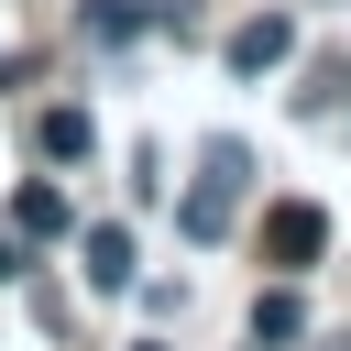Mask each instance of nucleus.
<instances>
[{"label": "nucleus", "mask_w": 351, "mask_h": 351, "mask_svg": "<svg viewBox=\"0 0 351 351\" xmlns=\"http://www.w3.org/2000/svg\"><path fill=\"white\" fill-rule=\"evenodd\" d=\"M318 252H329V208H318V197H274V208H263V263H274V274H307Z\"/></svg>", "instance_id": "1"}, {"label": "nucleus", "mask_w": 351, "mask_h": 351, "mask_svg": "<svg viewBox=\"0 0 351 351\" xmlns=\"http://www.w3.org/2000/svg\"><path fill=\"white\" fill-rule=\"evenodd\" d=\"M241 176H252V154H241V143H208V176H197V197H186V241H219V230H230Z\"/></svg>", "instance_id": "2"}, {"label": "nucleus", "mask_w": 351, "mask_h": 351, "mask_svg": "<svg viewBox=\"0 0 351 351\" xmlns=\"http://www.w3.org/2000/svg\"><path fill=\"white\" fill-rule=\"evenodd\" d=\"M285 55H296V22H285V11H252V22L230 33V66H241V77H274Z\"/></svg>", "instance_id": "3"}, {"label": "nucleus", "mask_w": 351, "mask_h": 351, "mask_svg": "<svg viewBox=\"0 0 351 351\" xmlns=\"http://www.w3.org/2000/svg\"><path fill=\"white\" fill-rule=\"evenodd\" d=\"M33 143H44V165H88V154H99V121H88V110H44Z\"/></svg>", "instance_id": "4"}, {"label": "nucleus", "mask_w": 351, "mask_h": 351, "mask_svg": "<svg viewBox=\"0 0 351 351\" xmlns=\"http://www.w3.org/2000/svg\"><path fill=\"white\" fill-rule=\"evenodd\" d=\"M143 22H176V0H88V33L99 44H132Z\"/></svg>", "instance_id": "5"}, {"label": "nucleus", "mask_w": 351, "mask_h": 351, "mask_svg": "<svg viewBox=\"0 0 351 351\" xmlns=\"http://www.w3.org/2000/svg\"><path fill=\"white\" fill-rule=\"evenodd\" d=\"M77 252H88V285H132V230H121V219H99Z\"/></svg>", "instance_id": "6"}, {"label": "nucleus", "mask_w": 351, "mask_h": 351, "mask_svg": "<svg viewBox=\"0 0 351 351\" xmlns=\"http://www.w3.org/2000/svg\"><path fill=\"white\" fill-rule=\"evenodd\" d=\"M11 230H22V241H55V230H66V197H55V186H22V197H11Z\"/></svg>", "instance_id": "7"}, {"label": "nucleus", "mask_w": 351, "mask_h": 351, "mask_svg": "<svg viewBox=\"0 0 351 351\" xmlns=\"http://www.w3.org/2000/svg\"><path fill=\"white\" fill-rule=\"evenodd\" d=\"M307 329V307H296V285H274L263 307H252V340H296Z\"/></svg>", "instance_id": "8"}, {"label": "nucleus", "mask_w": 351, "mask_h": 351, "mask_svg": "<svg viewBox=\"0 0 351 351\" xmlns=\"http://www.w3.org/2000/svg\"><path fill=\"white\" fill-rule=\"evenodd\" d=\"M33 263H22V230H0V285H22Z\"/></svg>", "instance_id": "9"}, {"label": "nucleus", "mask_w": 351, "mask_h": 351, "mask_svg": "<svg viewBox=\"0 0 351 351\" xmlns=\"http://www.w3.org/2000/svg\"><path fill=\"white\" fill-rule=\"evenodd\" d=\"M143 351H154V340H143Z\"/></svg>", "instance_id": "10"}]
</instances>
